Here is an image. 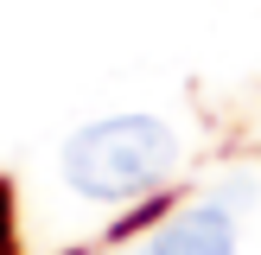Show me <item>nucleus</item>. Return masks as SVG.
I'll return each instance as SVG.
<instances>
[{
  "label": "nucleus",
  "mask_w": 261,
  "mask_h": 255,
  "mask_svg": "<svg viewBox=\"0 0 261 255\" xmlns=\"http://www.w3.org/2000/svg\"><path fill=\"white\" fill-rule=\"evenodd\" d=\"M64 185L96 204H127L178 172V134L160 115H102L64 140Z\"/></svg>",
  "instance_id": "nucleus-1"
},
{
  "label": "nucleus",
  "mask_w": 261,
  "mask_h": 255,
  "mask_svg": "<svg viewBox=\"0 0 261 255\" xmlns=\"http://www.w3.org/2000/svg\"><path fill=\"white\" fill-rule=\"evenodd\" d=\"M147 255H236V211L229 204H191L153 230Z\"/></svg>",
  "instance_id": "nucleus-2"
},
{
  "label": "nucleus",
  "mask_w": 261,
  "mask_h": 255,
  "mask_svg": "<svg viewBox=\"0 0 261 255\" xmlns=\"http://www.w3.org/2000/svg\"><path fill=\"white\" fill-rule=\"evenodd\" d=\"M13 249V217H7V191H0V255Z\"/></svg>",
  "instance_id": "nucleus-3"
}]
</instances>
